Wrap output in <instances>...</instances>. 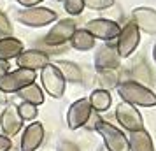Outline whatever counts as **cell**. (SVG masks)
Returning <instances> with one entry per match:
<instances>
[{"mask_svg":"<svg viewBox=\"0 0 156 151\" xmlns=\"http://www.w3.org/2000/svg\"><path fill=\"white\" fill-rule=\"evenodd\" d=\"M118 93L130 106H140V107H154L156 106V95L140 83L135 81H123L118 84Z\"/></svg>","mask_w":156,"mask_h":151,"instance_id":"cell-1","label":"cell"},{"mask_svg":"<svg viewBox=\"0 0 156 151\" xmlns=\"http://www.w3.org/2000/svg\"><path fill=\"white\" fill-rule=\"evenodd\" d=\"M95 130L102 135L107 151H130L126 135L119 128H116L112 123L105 121V120H98L95 125Z\"/></svg>","mask_w":156,"mask_h":151,"instance_id":"cell-2","label":"cell"},{"mask_svg":"<svg viewBox=\"0 0 156 151\" xmlns=\"http://www.w3.org/2000/svg\"><path fill=\"white\" fill-rule=\"evenodd\" d=\"M16 18L25 27L41 28V27H46L49 23L56 21L58 16L53 9H48V7H27V9L18 11Z\"/></svg>","mask_w":156,"mask_h":151,"instance_id":"cell-3","label":"cell"},{"mask_svg":"<svg viewBox=\"0 0 156 151\" xmlns=\"http://www.w3.org/2000/svg\"><path fill=\"white\" fill-rule=\"evenodd\" d=\"M35 83V72L27 69H16L0 77V92L2 93H18L21 88Z\"/></svg>","mask_w":156,"mask_h":151,"instance_id":"cell-4","label":"cell"},{"mask_svg":"<svg viewBox=\"0 0 156 151\" xmlns=\"http://www.w3.org/2000/svg\"><path fill=\"white\" fill-rule=\"evenodd\" d=\"M41 81H42L44 92L53 99H62L65 93V79L55 65L48 63L41 70Z\"/></svg>","mask_w":156,"mask_h":151,"instance_id":"cell-5","label":"cell"},{"mask_svg":"<svg viewBox=\"0 0 156 151\" xmlns=\"http://www.w3.org/2000/svg\"><path fill=\"white\" fill-rule=\"evenodd\" d=\"M116 120L121 123V127L125 130L132 132H139L144 130V120H142L140 113L135 109V106H130L126 102H119L116 106Z\"/></svg>","mask_w":156,"mask_h":151,"instance_id":"cell-6","label":"cell"},{"mask_svg":"<svg viewBox=\"0 0 156 151\" xmlns=\"http://www.w3.org/2000/svg\"><path fill=\"white\" fill-rule=\"evenodd\" d=\"M139 41H140V32H139V28H137L132 21L126 23V25L119 30V35H118L116 51H118L119 58L130 56L135 51V48L139 46Z\"/></svg>","mask_w":156,"mask_h":151,"instance_id":"cell-7","label":"cell"},{"mask_svg":"<svg viewBox=\"0 0 156 151\" xmlns=\"http://www.w3.org/2000/svg\"><path fill=\"white\" fill-rule=\"evenodd\" d=\"M84 30L93 37V39H100V41H112V39H118L121 28H119V25H118L116 21L98 18V20H91V21L86 23V28Z\"/></svg>","mask_w":156,"mask_h":151,"instance_id":"cell-8","label":"cell"},{"mask_svg":"<svg viewBox=\"0 0 156 151\" xmlns=\"http://www.w3.org/2000/svg\"><path fill=\"white\" fill-rule=\"evenodd\" d=\"M93 111L88 99H79L74 104H70V107L67 111V125L70 130H77L81 127L88 125V120L91 118Z\"/></svg>","mask_w":156,"mask_h":151,"instance_id":"cell-9","label":"cell"},{"mask_svg":"<svg viewBox=\"0 0 156 151\" xmlns=\"http://www.w3.org/2000/svg\"><path fill=\"white\" fill-rule=\"evenodd\" d=\"M76 21L74 20H60V21L49 30V34L44 37V42L49 46H60L70 41L72 34L76 32Z\"/></svg>","mask_w":156,"mask_h":151,"instance_id":"cell-10","label":"cell"},{"mask_svg":"<svg viewBox=\"0 0 156 151\" xmlns=\"http://www.w3.org/2000/svg\"><path fill=\"white\" fill-rule=\"evenodd\" d=\"M16 63L20 69H27V70H42L46 65L49 63V56L48 53L44 51H39V49H27V51H21L18 58H16Z\"/></svg>","mask_w":156,"mask_h":151,"instance_id":"cell-11","label":"cell"},{"mask_svg":"<svg viewBox=\"0 0 156 151\" xmlns=\"http://www.w3.org/2000/svg\"><path fill=\"white\" fill-rule=\"evenodd\" d=\"M21 127H23V120L18 113V106H14V104L5 106L4 113L0 116V128L4 132V135L7 137L16 135L21 130Z\"/></svg>","mask_w":156,"mask_h":151,"instance_id":"cell-12","label":"cell"},{"mask_svg":"<svg viewBox=\"0 0 156 151\" xmlns=\"http://www.w3.org/2000/svg\"><path fill=\"white\" fill-rule=\"evenodd\" d=\"M119 67V55L112 46H102L95 55V69L98 72H114Z\"/></svg>","mask_w":156,"mask_h":151,"instance_id":"cell-13","label":"cell"},{"mask_svg":"<svg viewBox=\"0 0 156 151\" xmlns=\"http://www.w3.org/2000/svg\"><path fill=\"white\" fill-rule=\"evenodd\" d=\"M132 23L139 32L156 34V11L151 7H137L132 13Z\"/></svg>","mask_w":156,"mask_h":151,"instance_id":"cell-14","label":"cell"},{"mask_svg":"<svg viewBox=\"0 0 156 151\" xmlns=\"http://www.w3.org/2000/svg\"><path fill=\"white\" fill-rule=\"evenodd\" d=\"M44 142V125L42 123H30L25 128L21 137V151H35Z\"/></svg>","mask_w":156,"mask_h":151,"instance_id":"cell-15","label":"cell"},{"mask_svg":"<svg viewBox=\"0 0 156 151\" xmlns=\"http://www.w3.org/2000/svg\"><path fill=\"white\" fill-rule=\"evenodd\" d=\"M55 67L60 70V74H62V77L65 79V83L67 81L76 83V84L83 83V70H81V67L77 63L69 62V60H60V62H56Z\"/></svg>","mask_w":156,"mask_h":151,"instance_id":"cell-16","label":"cell"},{"mask_svg":"<svg viewBox=\"0 0 156 151\" xmlns=\"http://www.w3.org/2000/svg\"><path fill=\"white\" fill-rule=\"evenodd\" d=\"M128 139L130 144V151H154L153 146V139L147 134V130H139V132H132Z\"/></svg>","mask_w":156,"mask_h":151,"instance_id":"cell-17","label":"cell"},{"mask_svg":"<svg viewBox=\"0 0 156 151\" xmlns=\"http://www.w3.org/2000/svg\"><path fill=\"white\" fill-rule=\"evenodd\" d=\"M23 51V42L14 37H4L0 39V60L9 62L11 58H18Z\"/></svg>","mask_w":156,"mask_h":151,"instance_id":"cell-18","label":"cell"},{"mask_svg":"<svg viewBox=\"0 0 156 151\" xmlns=\"http://www.w3.org/2000/svg\"><path fill=\"white\" fill-rule=\"evenodd\" d=\"M90 106H91V111H97V113H105L107 109L111 107L112 104V99H111V93L104 90V88H98V90H93L91 95H90Z\"/></svg>","mask_w":156,"mask_h":151,"instance_id":"cell-19","label":"cell"},{"mask_svg":"<svg viewBox=\"0 0 156 151\" xmlns=\"http://www.w3.org/2000/svg\"><path fill=\"white\" fill-rule=\"evenodd\" d=\"M18 97L21 99L23 102H28V104H32V106H41L44 102V95H42V90L37 86L35 83H32V84H28V86L21 88L20 92H18Z\"/></svg>","mask_w":156,"mask_h":151,"instance_id":"cell-20","label":"cell"},{"mask_svg":"<svg viewBox=\"0 0 156 151\" xmlns=\"http://www.w3.org/2000/svg\"><path fill=\"white\" fill-rule=\"evenodd\" d=\"M70 46L74 49H79V51H88L91 49L93 46H95V39H93L84 28L81 30H76L70 37Z\"/></svg>","mask_w":156,"mask_h":151,"instance_id":"cell-21","label":"cell"},{"mask_svg":"<svg viewBox=\"0 0 156 151\" xmlns=\"http://www.w3.org/2000/svg\"><path fill=\"white\" fill-rule=\"evenodd\" d=\"M18 113L21 116V120L25 121H32V120H35L37 118V107L35 106H32L28 102H21L20 106H18Z\"/></svg>","mask_w":156,"mask_h":151,"instance_id":"cell-22","label":"cell"},{"mask_svg":"<svg viewBox=\"0 0 156 151\" xmlns=\"http://www.w3.org/2000/svg\"><path fill=\"white\" fill-rule=\"evenodd\" d=\"M84 7L88 9H95V11H104L114 5V0H83Z\"/></svg>","mask_w":156,"mask_h":151,"instance_id":"cell-23","label":"cell"},{"mask_svg":"<svg viewBox=\"0 0 156 151\" xmlns=\"http://www.w3.org/2000/svg\"><path fill=\"white\" fill-rule=\"evenodd\" d=\"M63 7H65V11H67L69 14L77 16V14H81V13H83L84 4H83V0H65Z\"/></svg>","mask_w":156,"mask_h":151,"instance_id":"cell-24","label":"cell"},{"mask_svg":"<svg viewBox=\"0 0 156 151\" xmlns=\"http://www.w3.org/2000/svg\"><path fill=\"white\" fill-rule=\"evenodd\" d=\"M11 30L12 28H11V25H9L7 16L0 11V34H11Z\"/></svg>","mask_w":156,"mask_h":151,"instance_id":"cell-25","label":"cell"},{"mask_svg":"<svg viewBox=\"0 0 156 151\" xmlns=\"http://www.w3.org/2000/svg\"><path fill=\"white\" fill-rule=\"evenodd\" d=\"M58 151H79V148L70 141H62L58 144Z\"/></svg>","mask_w":156,"mask_h":151,"instance_id":"cell-26","label":"cell"},{"mask_svg":"<svg viewBox=\"0 0 156 151\" xmlns=\"http://www.w3.org/2000/svg\"><path fill=\"white\" fill-rule=\"evenodd\" d=\"M11 146H12V142H11L9 137L0 135V151H9L11 149Z\"/></svg>","mask_w":156,"mask_h":151,"instance_id":"cell-27","label":"cell"},{"mask_svg":"<svg viewBox=\"0 0 156 151\" xmlns=\"http://www.w3.org/2000/svg\"><path fill=\"white\" fill-rule=\"evenodd\" d=\"M18 4H21V5H25V7H37L42 0H16Z\"/></svg>","mask_w":156,"mask_h":151,"instance_id":"cell-28","label":"cell"},{"mask_svg":"<svg viewBox=\"0 0 156 151\" xmlns=\"http://www.w3.org/2000/svg\"><path fill=\"white\" fill-rule=\"evenodd\" d=\"M7 72H9V62H4V60H0V77H4Z\"/></svg>","mask_w":156,"mask_h":151,"instance_id":"cell-29","label":"cell"},{"mask_svg":"<svg viewBox=\"0 0 156 151\" xmlns=\"http://www.w3.org/2000/svg\"><path fill=\"white\" fill-rule=\"evenodd\" d=\"M153 56H154V62H156V44H154V48H153Z\"/></svg>","mask_w":156,"mask_h":151,"instance_id":"cell-30","label":"cell"},{"mask_svg":"<svg viewBox=\"0 0 156 151\" xmlns=\"http://www.w3.org/2000/svg\"><path fill=\"white\" fill-rule=\"evenodd\" d=\"M97 151H107V149H105V146H100V148H98Z\"/></svg>","mask_w":156,"mask_h":151,"instance_id":"cell-31","label":"cell"},{"mask_svg":"<svg viewBox=\"0 0 156 151\" xmlns=\"http://www.w3.org/2000/svg\"><path fill=\"white\" fill-rule=\"evenodd\" d=\"M56 2H62V0H56ZM63 2H65V0H63Z\"/></svg>","mask_w":156,"mask_h":151,"instance_id":"cell-32","label":"cell"}]
</instances>
